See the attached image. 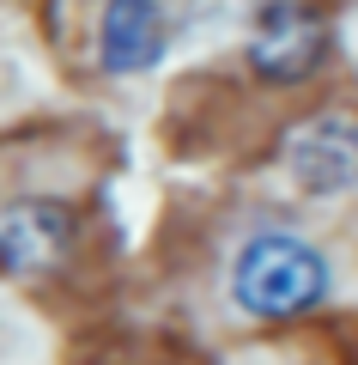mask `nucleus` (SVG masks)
Here are the masks:
<instances>
[{
	"instance_id": "nucleus-1",
	"label": "nucleus",
	"mask_w": 358,
	"mask_h": 365,
	"mask_svg": "<svg viewBox=\"0 0 358 365\" xmlns=\"http://www.w3.org/2000/svg\"><path fill=\"white\" fill-rule=\"evenodd\" d=\"M231 299L256 323H292L328 299V256L292 232H261L231 262Z\"/></svg>"
},
{
	"instance_id": "nucleus-2",
	"label": "nucleus",
	"mask_w": 358,
	"mask_h": 365,
	"mask_svg": "<svg viewBox=\"0 0 358 365\" xmlns=\"http://www.w3.org/2000/svg\"><path fill=\"white\" fill-rule=\"evenodd\" d=\"M328 61V19L304 0H268L249 25V67L268 86H304Z\"/></svg>"
},
{
	"instance_id": "nucleus-3",
	"label": "nucleus",
	"mask_w": 358,
	"mask_h": 365,
	"mask_svg": "<svg viewBox=\"0 0 358 365\" xmlns=\"http://www.w3.org/2000/svg\"><path fill=\"white\" fill-rule=\"evenodd\" d=\"M285 165L304 195H346L358 189V116L322 110L285 140Z\"/></svg>"
},
{
	"instance_id": "nucleus-4",
	"label": "nucleus",
	"mask_w": 358,
	"mask_h": 365,
	"mask_svg": "<svg viewBox=\"0 0 358 365\" xmlns=\"http://www.w3.org/2000/svg\"><path fill=\"white\" fill-rule=\"evenodd\" d=\"M79 213L67 201H19L0 213V268L13 274H55L73 256Z\"/></svg>"
},
{
	"instance_id": "nucleus-5",
	"label": "nucleus",
	"mask_w": 358,
	"mask_h": 365,
	"mask_svg": "<svg viewBox=\"0 0 358 365\" xmlns=\"http://www.w3.org/2000/svg\"><path fill=\"white\" fill-rule=\"evenodd\" d=\"M164 43H170L164 0H110V6H103L98 61L110 67V73H146V67H158Z\"/></svg>"
}]
</instances>
